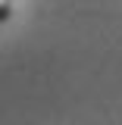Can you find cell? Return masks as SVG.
I'll use <instances>...</instances> for the list:
<instances>
[{
	"label": "cell",
	"mask_w": 122,
	"mask_h": 125,
	"mask_svg": "<svg viewBox=\"0 0 122 125\" xmlns=\"http://www.w3.org/2000/svg\"><path fill=\"white\" fill-rule=\"evenodd\" d=\"M10 19V0H0V22Z\"/></svg>",
	"instance_id": "1"
}]
</instances>
